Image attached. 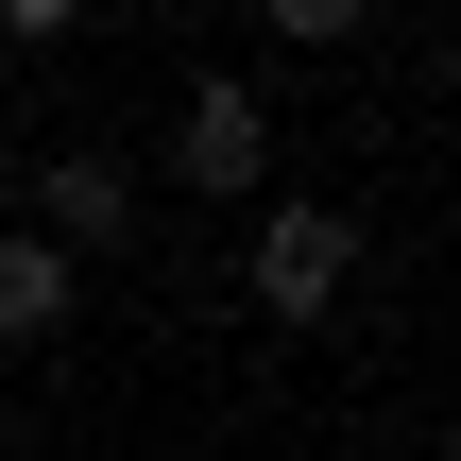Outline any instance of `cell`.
I'll return each mask as SVG.
<instances>
[{
    "mask_svg": "<svg viewBox=\"0 0 461 461\" xmlns=\"http://www.w3.org/2000/svg\"><path fill=\"white\" fill-rule=\"evenodd\" d=\"M342 274H359V222H342V205H274V222H257V308H274V325H325Z\"/></svg>",
    "mask_w": 461,
    "mask_h": 461,
    "instance_id": "1",
    "label": "cell"
},
{
    "mask_svg": "<svg viewBox=\"0 0 461 461\" xmlns=\"http://www.w3.org/2000/svg\"><path fill=\"white\" fill-rule=\"evenodd\" d=\"M34 205H51V240H68V257H103V240L137 222V171H120V154H68V171H51Z\"/></svg>",
    "mask_w": 461,
    "mask_h": 461,
    "instance_id": "3",
    "label": "cell"
},
{
    "mask_svg": "<svg viewBox=\"0 0 461 461\" xmlns=\"http://www.w3.org/2000/svg\"><path fill=\"white\" fill-rule=\"evenodd\" d=\"M257 17H274V34H308V51H342V34H359L376 0H257Z\"/></svg>",
    "mask_w": 461,
    "mask_h": 461,
    "instance_id": "5",
    "label": "cell"
},
{
    "mask_svg": "<svg viewBox=\"0 0 461 461\" xmlns=\"http://www.w3.org/2000/svg\"><path fill=\"white\" fill-rule=\"evenodd\" d=\"M68 325V240H0V342H51Z\"/></svg>",
    "mask_w": 461,
    "mask_h": 461,
    "instance_id": "4",
    "label": "cell"
},
{
    "mask_svg": "<svg viewBox=\"0 0 461 461\" xmlns=\"http://www.w3.org/2000/svg\"><path fill=\"white\" fill-rule=\"evenodd\" d=\"M171 171H188V188H257V171H274V120H257V86H188V120H171Z\"/></svg>",
    "mask_w": 461,
    "mask_h": 461,
    "instance_id": "2",
    "label": "cell"
},
{
    "mask_svg": "<svg viewBox=\"0 0 461 461\" xmlns=\"http://www.w3.org/2000/svg\"><path fill=\"white\" fill-rule=\"evenodd\" d=\"M68 17H86V0H0V34H68Z\"/></svg>",
    "mask_w": 461,
    "mask_h": 461,
    "instance_id": "6",
    "label": "cell"
}]
</instances>
